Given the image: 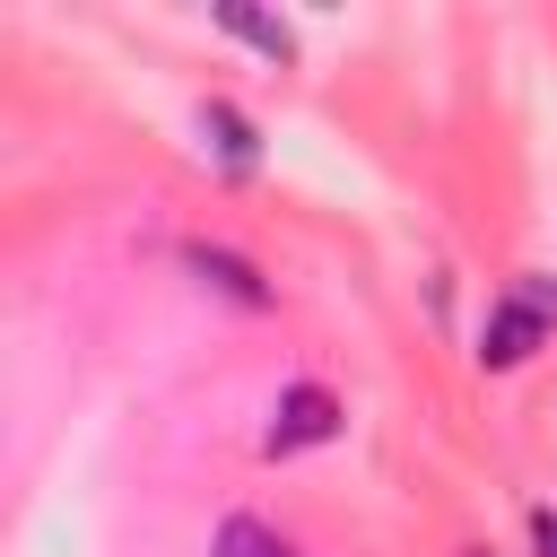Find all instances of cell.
Segmentation results:
<instances>
[{
  "instance_id": "obj_5",
  "label": "cell",
  "mask_w": 557,
  "mask_h": 557,
  "mask_svg": "<svg viewBox=\"0 0 557 557\" xmlns=\"http://www.w3.org/2000/svg\"><path fill=\"white\" fill-rule=\"evenodd\" d=\"M209 557H305L287 531H270V522H252V513H226L218 522V540H209Z\"/></svg>"
},
{
  "instance_id": "obj_2",
  "label": "cell",
  "mask_w": 557,
  "mask_h": 557,
  "mask_svg": "<svg viewBox=\"0 0 557 557\" xmlns=\"http://www.w3.org/2000/svg\"><path fill=\"white\" fill-rule=\"evenodd\" d=\"M339 435V400L322 383H287L270 426H261V453H305V444H331Z\"/></svg>"
},
{
  "instance_id": "obj_3",
  "label": "cell",
  "mask_w": 557,
  "mask_h": 557,
  "mask_svg": "<svg viewBox=\"0 0 557 557\" xmlns=\"http://www.w3.org/2000/svg\"><path fill=\"white\" fill-rule=\"evenodd\" d=\"M183 270H200V278H209L218 296H235V305H252V313L270 305L261 270H252V261H235V252H218V244H183Z\"/></svg>"
},
{
  "instance_id": "obj_6",
  "label": "cell",
  "mask_w": 557,
  "mask_h": 557,
  "mask_svg": "<svg viewBox=\"0 0 557 557\" xmlns=\"http://www.w3.org/2000/svg\"><path fill=\"white\" fill-rule=\"evenodd\" d=\"M218 26H226V35H244V44H252V52H270V61H287V52H296L287 17H261V9H244V0H226V9H218Z\"/></svg>"
},
{
  "instance_id": "obj_7",
  "label": "cell",
  "mask_w": 557,
  "mask_h": 557,
  "mask_svg": "<svg viewBox=\"0 0 557 557\" xmlns=\"http://www.w3.org/2000/svg\"><path fill=\"white\" fill-rule=\"evenodd\" d=\"M531 548L557 557V505H531Z\"/></svg>"
},
{
  "instance_id": "obj_4",
  "label": "cell",
  "mask_w": 557,
  "mask_h": 557,
  "mask_svg": "<svg viewBox=\"0 0 557 557\" xmlns=\"http://www.w3.org/2000/svg\"><path fill=\"white\" fill-rule=\"evenodd\" d=\"M200 139L218 148V165H226V174H252V165H261V139H252V122H244L235 104H218V96L200 104Z\"/></svg>"
},
{
  "instance_id": "obj_1",
  "label": "cell",
  "mask_w": 557,
  "mask_h": 557,
  "mask_svg": "<svg viewBox=\"0 0 557 557\" xmlns=\"http://www.w3.org/2000/svg\"><path fill=\"white\" fill-rule=\"evenodd\" d=\"M548 313H557V287H548V278L505 287V296L487 305V322H479V366H522V357L548 339Z\"/></svg>"
},
{
  "instance_id": "obj_8",
  "label": "cell",
  "mask_w": 557,
  "mask_h": 557,
  "mask_svg": "<svg viewBox=\"0 0 557 557\" xmlns=\"http://www.w3.org/2000/svg\"><path fill=\"white\" fill-rule=\"evenodd\" d=\"M461 557H496V548H461Z\"/></svg>"
}]
</instances>
